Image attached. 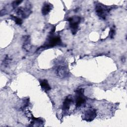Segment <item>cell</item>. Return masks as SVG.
I'll return each instance as SVG.
<instances>
[{
  "label": "cell",
  "mask_w": 127,
  "mask_h": 127,
  "mask_svg": "<svg viewBox=\"0 0 127 127\" xmlns=\"http://www.w3.org/2000/svg\"><path fill=\"white\" fill-rule=\"evenodd\" d=\"M40 84L42 89L45 91H48L51 89V87L47 79L40 80Z\"/></svg>",
  "instance_id": "10"
},
{
  "label": "cell",
  "mask_w": 127,
  "mask_h": 127,
  "mask_svg": "<svg viewBox=\"0 0 127 127\" xmlns=\"http://www.w3.org/2000/svg\"><path fill=\"white\" fill-rule=\"evenodd\" d=\"M31 8V5L28 3L27 4L25 7H19L17 10L16 13L17 15L21 16L23 18H26L32 12Z\"/></svg>",
  "instance_id": "5"
},
{
  "label": "cell",
  "mask_w": 127,
  "mask_h": 127,
  "mask_svg": "<svg viewBox=\"0 0 127 127\" xmlns=\"http://www.w3.org/2000/svg\"><path fill=\"white\" fill-rule=\"evenodd\" d=\"M97 116L96 110L94 108H89L84 111L82 115V119L86 122L92 121Z\"/></svg>",
  "instance_id": "4"
},
{
  "label": "cell",
  "mask_w": 127,
  "mask_h": 127,
  "mask_svg": "<svg viewBox=\"0 0 127 127\" xmlns=\"http://www.w3.org/2000/svg\"><path fill=\"white\" fill-rule=\"evenodd\" d=\"M115 34V30L114 28H112L110 31V37L111 38H113Z\"/></svg>",
  "instance_id": "15"
},
{
  "label": "cell",
  "mask_w": 127,
  "mask_h": 127,
  "mask_svg": "<svg viewBox=\"0 0 127 127\" xmlns=\"http://www.w3.org/2000/svg\"><path fill=\"white\" fill-rule=\"evenodd\" d=\"M61 43V40L59 36H52L50 38L48 41L47 44L46 45V47H53L55 46L60 45Z\"/></svg>",
  "instance_id": "7"
},
{
  "label": "cell",
  "mask_w": 127,
  "mask_h": 127,
  "mask_svg": "<svg viewBox=\"0 0 127 127\" xmlns=\"http://www.w3.org/2000/svg\"><path fill=\"white\" fill-rule=\"evenodd\" d=\"M30 48V40L29 36H26L24 39L23 42V48L26 50L28 51Z\"/></svg>",
  "instance_id": "11"
},
{
  "label": "cell",
  "mask_w": 127,
  "mask_h": 127,
  "mask_svg": "<svg viewBox=\"0 0 127 127\" xmlns=\"http://www.w3.org/2000/svg\"><path fill=\"white\" fill-rule=\"evenodd\" d=\"M75 106L77 108L81 107L85 105L86 102V99L84 96V89L83 88H80L75 91Z\"/></svg>",
  "instance_id": "2"
},
{
  "label": "cell",
  "mask_w": 127,
  "mask_h": 127,
  "mask_svg": "<svg viewBox=\"0 0 127 127\" xmlns=\"http://www.w3.org/2000/svg\"><path fill=\"white\" fill-rule=\"evenodd\" d=\"M73 102V99L70 96L67 97L63 102V109L64 111H67L70 108L71 105Z\"/></svg>",
  "instance_id": "8"
},
{
  "label": "cell",
  "mask_w": 127,
  "mask_h": 127,
  "mask_svg": "<svg viewBox=\"0 0 127 127\" xmlns=\"http://www.w3.org/2000/svg\"><path fill=\"white\" fill-rule=\"evenodd\" d=\"M11 16L12 17V19L15 21V22L16 24L19 25H21L22 24V20L20 18L16 17V16H14L13 15H11Z\"/></svg>",
  "instance_id": "12"
},
{
  "label": "cell",
  "mask_w": 127,
  "mask_h": 127,
  "mask_svg": "<svg viewBox=\"0 0 127 127\" xmlns=\"http://www.w3.org/2000/svg\"><path fill=\"white\" fill-rule=\"evenodd\" d=\"M80 17L77 16H74L69 17L68 19L67 20L69 22V27L73 35H75L77 33L78 30L79 24L80 22Z\"/></svg>",
  "instance_id": "3"
},
{
  "label": "cell",
  "mask_w": 127,
  "mask_h": 127,
  "mask_svg": "<svg viewBox=\"0 0 127 127\" xmlns=\"http://www.w3.org/2000/svg\"><path fill=\"white\" fill-rule=\"evenodd\" d=\"M10 59L9 58V57L8 56H6L5 58H4V60H3V64L5 66H7V65L10 63Z\"/></svg>",
  "instance_id": "14"
},
{
  "label": "cell",
  "mask_w": 127,
  "mask_h": 127,
  "mask_svg": "<svg viewBox=\"0 0 127 127\" xmlns=\"http://www.w3.org/2000/svg\"><path fill=\"white\" fill-rule=\"evenodd\" d=\"M56 74L60 78H64L67 75V70L65 66L64 65H59L56 69Z\"/></svg>",
  "instance_id": "6"
},
{
  "label": "cell",
  "mask_w": 127,
  "mask_h": 127,
  "mask_svg": "<svg viewBox=\"0 0 127 127\" xmlns=\"http://www.w3.org/2000/svg\"><path fill=\"white\" fill-rule=\"evenodd\" d=\"M95 11L99 17L102 19H105L108 15L111 7L105 5L101 3H98L95 5Z\"/></svg>",
  "instance_id": "1"
},
{
  "label": "cell",
  "mask_w": 127,
  "mask_h": 127,
  "mask_svg": "<svg viewBox=\"0 0 127 127\" xmlns=\"http://www.w3.org/2000/svg\"><path fill=\"white\" fill-rule=\"evenodd\" d=\"M22 0H15L13 1L12 3V6L13 8H16L22 2Z\"/></svg>",
  "instance_id": "13"
},
{
  "label": "cell",
  "mask_w": 127,
  "mask_h": 127,
  "mask_svg": "<svg viewBox=\"0 0 127 127\" xmlns=\"http://www.w3.org/2000/svg\"><path fill=\"white\" fill-rule=\"evenodd\" d=\"M52 9V5L48 2H46L44 4L42 8V13L43 15H46L48 14Z\"/></svg>",
  "instance_id": "9"
}]
</instances>
